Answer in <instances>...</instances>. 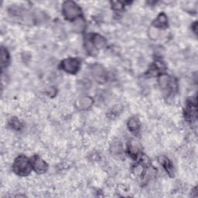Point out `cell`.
<instances>
[{
	"instance_id": "obj_1",
	"label": "cell",
	"mask_w": 198,
	"mask_h": 198,
	"mask_svg": "<svg viewBox=\"0 0 198 198\" xmlns=\"http://www.w3.org/2000/svg\"><path fill=\"white\" fill-rule=\"evenodd\" d=\"M13 170L16 174L21 176L27 175L31 170L32 164L26 157L20 156L15 161L13 164Z\"/></svg>"
},
{
	"instance_id": "obj_4",
	"label": "cell",
	"mask_w": 198,
	"mask_h": 198,
	"mask_svg": "<svg viewBox=\"0 0 198 198\" xmlns=\"http://www.w3.org/2000/svg\"><path fill=\"white\" fill-rule=\"evenodd\" d=\"M32 165L33 167L35 169V170L38 173H44L47 170V166L46 162L39 157H34L32 162Z\"/></svg>"
},
{
	"instance_id": "obj_3",
	"label": "cell",
	"mask_w": 198,
	"mask_h": 198,
	"mask_svg": "<svg viewBox=\"0 0 198 198\" xmlns=\"http://www.w3.org/2000/svg\"><path fill=\"white\" fill-rule=\"evenodd\" d=\"M62 68L70 74H75L79 69L80 63L76 59H67L62 62Z\"/></svg>"
},
{
	"instance_id": "obj_8",
	"label": "cell",
	"mask_w": 198,
	"mask_h": 198,
	"mask_svg": "<svg viewBox=\"0 0 198 198\" xmlns=\"http://www.w3.org/2000/svg\"><path fill=\"white\" fill-rule=\"evenodd\" d=\"M1 55L2 66H3L4 64L6 65V63H8V61H9V55H8L7 51L3 49L1 51Z\"/></svg>"
},
{
	"instance_id": "obj_5",
	"label": "cell",
	"mask_w": 198,
	"mask_h": 198,
	"mask_svg": "<svg viewBox=\"0 0 198 198\" xmlns=\"http://www.w3.org/2000/svg\"><path fill=\"white\" fill-rule=\"evenodd\" d=\"M93 73L95 78L98 80V81L99 80L105 79V70L102 69L101 67L97 66L95 68H94Z\"/></svg>"
},
{
	"instance_id": "obj_10",
	"label": "cell",
	"mask_w": 198,
	"mask_h": 198,
	"mask_svg": "<svg viewBox=\"0 0 198 198\" xmlns=\"http://www.w3.org/2000/svg\"><path fill=\"white\" fill-rule=\"evenodd\" d=\"M10 125H12V128L13 129H19L20 127V122L19 121H18L17 119H13L10 122Z\"/></svg>"
},
{
	"instance_id": "obj_2",
	"label": "cell",
	"mask_w": 198,
	"mask_h": 198,
	"mask_svg": "<svg viewBox=\"0 0 198 198\" xmlns=\"http://www.w3.org/2000/svg\"><path fill=\"white\" fill-rule=\"evenodd\" d=\"M63 13L68 19H74L80 14V10L75 3L67 2L63 5Z\"/></svg>"
},
{
	"instance_id": "obj_6",
	"label": "cell",
	"mask_w": 198,
	"mask_h": 198,
	"mask_svg": "<svg viewBox=\"0 0 198 198\" xmlns=\"http://www.w3.org/2000/svg\"><path fill=\"white\" fill-rule=\"evenodd\" d=\"M167 23V17L164 14L159 15V16L157 18V20L155 21V26H159V27H162V26H166Z\"/></svg>"
},
{
	"instance_id": "obj_9",
	"label": "cell",
	"mask_w": 198,
	"mask_h": 198,
	"mask_svg": "<svg viewBox=\"0 0 198 198\" xmlns=\"http://www.w3.org/2000/svg\"><path fill=\"white\" fill-rule=\"evenodd\" d=\"M91 104V101L89 100V98H83L80 101V106H81V108H83V107L88 108V106H90Z\"/></svg>"
},
{
	"instance_id": "obj_7",
	"label": "cell",
	"mask_w": 198,
	"mask_h": 198,
	"mask_svg": "<svg viewBox=\"0 0 198 198\" xmlns=\"http://www.w3.org/2000/svg\"><path fill=\"white\" fill-rule=\"evenodd\" d=\"M129 128L131 131H137L139 129V122L135 118H131L129 122Z\"/></svg>"
}]
</instances>
